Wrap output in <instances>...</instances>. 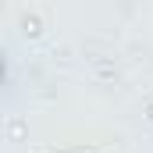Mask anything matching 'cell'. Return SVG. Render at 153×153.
<instances>
[{
  "mask_svg": "<svg viewBox=\"0 0 153 153\" xmlns=\"http://www.w3.org/2000/svg\"><path fill=\"white\" fill-rule=\"evenodd\" d=\"M150 117H153V107H150Z\"/></svg>",
  "mask_w": 153,
  "mask_h": 153,
  "instance_id": "6da1fadb",
  "label": "cell"
}]
</instances>
